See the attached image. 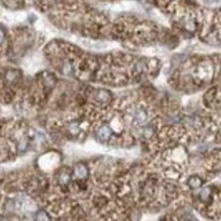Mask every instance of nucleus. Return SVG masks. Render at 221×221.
Here are the masks:
<instances>
[{"label":"nucleus","mask_w":221,"mask_h":221,"mask_svg":"<svg viewBox=\"0 0 221 221\" xmlns=\"http://www.w3.org/2000/svg\"><path fill=\"white\" fill-rule=\"evenodd\" d=\"M81 44L83 46L87 47V48H91V49H96V50H102L107 48L109 46L108 43L105 42H100V41H90V40H82L81 41Z\"/></svg>","instance_id":"f257e3e1"},{"label":"nucleus","mask_w":221,"mask_h":221,"mask_svg":"<svg viewBox=\"0 0 221 221\" xmlns=\"http://www.w3.org/2000/svg\"><path fill=\"white\" fill-rule=\"evenodd\" d=\"M3 39H4V34L2 32V30H0V44L3 42Z\"/></svg>","instance_id":"7ed1b4c3"},{"label":"nucleus","mask_w":221,"mask_h":221,"mask_svg":"<svg viewBox=\"0 0 221 221\" xmlns=\"http://www.w3.org/2000/svg\"><path fill=\"white\" fill-rule=\"evenodd\" d=\"M98 135H99V137H102V138H108V136L110 135V130H109V128H107V127L102 128L98 132Z\"/></svg>","instance_id":"f03ea898"},{"label":"nucleus","mask_w":221,"mask_h":221,"mask_svg":"<svg viewBox=\"0 0 221 221\" xmlns=\"http://www.w3.org/2000/svg\"><path fill=\"white\" fill-rule=\"evenodd\" d=\"M212 2H214V3H220L221 0H212Z\"/></svg>","instance_id":"20e7f679"}]
</instances>
